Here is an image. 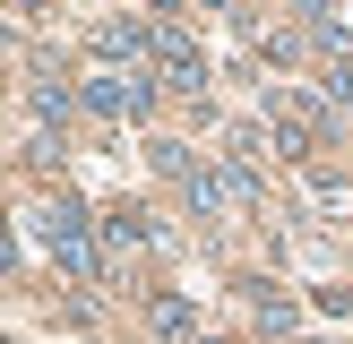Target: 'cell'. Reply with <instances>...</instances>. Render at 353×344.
I'll return each instance as SVG.
<instances>
[{
  "label": "cell",
  "mask_w": 353,
  "mask_h": 344,
  "mask_svg": "<svg viewBox=\"0 0 353 344\" xmlns=\"http://www.w3.org/2000/svg\"><path fill=\"white\" fill-rule=\"evenodd\" d=\"M43 250H52V267L69 275V284H95L103 275V215H86L78 198H43Z\"/></svg>",
  "instance_id": "1"
},
{
  "label": "cell",
  "mask_w": 353,
  "mask_h": 344,
  "mask_svg": "<svg viewBox=\"0 0 353 344\" xmlns=\"http://www.w3.org/2000/svg\"><path fill=\"white\" fill-rule=\"evenodd\" d=\"M155 95H164L155 69H121V61H95V69H86V86H78V103H86L95 120H147Z\"/></svg>",
  "instance_id": "2"
},
{
  "label": "cell",
  "mask_w": 353,
  "mask_h": 344,
  "mask_svg": "<svg viewBox=\"0 0 353 344\" xmlns=\"http://www.w3.org/2000/svg\"><path fill=\"white\" fill-rule=\"evenodd\" d=\"M155 86H181V95H199L207 86V52H199V34L181 26V17H155Z\"/></svg>",
  "instance_id": "3"
},
{
  "label": "cell",
  "mask_w": 353,
  "mask_h": 344,
  "mask_svg": "<svg viewBox=\"0 0 353 344\" xmlns=\"http://www.w3.org/2000/svg\"><path fill=\"white\" fill-rule=\"evenodd\" d=\"M241 310H250V327H268V336H293V292L276 284V275H241Z\"/></svg>",
  "instance_id": "4"
},
{
  "label": "cell",
  "mask_w": 353,
  "mask_h": 344,
  "mask_svg": "<svg viewBox=\"0 0 353 344\" xmlns=\"http://www.w3.org/2000/svg\"><path fill=\"white\" fill-rule=\"evenodd\" d=\"M147 327H155V344H207L190 292H147Z\"/></svg>",
  "instance_id": "5"
},
{
  "label": "cell",
  "mask_w": 353,
  "mask_h": 344,
  "mask_svg": "<svg viewBox=\"0 0 353 344\" xmlns=\"http://www.w3.org/2000/svg\"><path fill=\"white\" fill-rule=\"evenodd\" d=\"M26 112H34V120H43V138H52V129H61V120H69V112H78V95H69V86H61V78H34V86H26Z\"/></svg>",
  "instance_id": "6"
},
{
  "label": "cell",
  "mask_w": 353,
  "mask_h": 344,
  "mask_svg": "<svg viewBox=\"0 0 353 344\" xmlns=\"http://www.w3.org/2000/svg\"><path fill=\"white\" fill-rule=\"evenodd\" d=\"M147 164H155V172H164V181H190V172H199V164H207V155H190V147H181V138H155V147H147Z\"/></svg>",
  "instance_id": "7"
},
{
  "label": "cell",
  "mask_w": 353,
  "mask_h": 344,
  "mask_svg": "<svg viewBox=\"0 0 353 344\" xmlns=\"http://www.w3.org/2000/svg\"><path fill=\"white\" fill-rule=\"evenodd\" d=\"M9 9H17V26H34V17H43V0H9Z\"/></svg>",
  "instance_id": "8"
},
{
  "label": "cell",
  "mask_w": 353,
  "mask_h": 344,
  "mask_svg": "<svg viewBox=\"0 0 353 344\" xmlns=\"http://www.w3.org/2000/svg\"><path fill=\"white\" fill-rule=\"evenodd\" d=\"M293 9H310V17H327V0H293Z\"/></svg>",
  "instance_id": "9"
},
{
  "label": "cell",
  "mask_w": 353,
  "mask_h": 344,
  "mask_svg": "<svg viewBox=\"0 0 353 344\" xmlns=\"http://www.w3.org/2000/svg\"><path fill=\"white\" fill-rule=\"evenodd\" d=\"M155 9H190V0H155Z\"/></svg>",
  "instance_id": "10"
},
{
  "label": "cell",
  "mask_w": 353,
  "mask_h": 344,
  "mask_svg": "<svg viewBox=\"0 0 353 344\" xmlns=\"http://www.w3.org/2000/svg\"><path fill=\"white\" fill-rule=\"evenodd\" d=\"M207 9H233V0H207Z\"/></svg>",
  "instance_id": "11"
}]
</instances>
